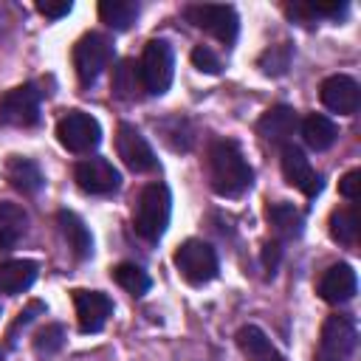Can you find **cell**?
<instances>
[{
  "mask_svg": "<svg viewBox=\"0 0 361 361\" xmlns=\"http://www.w3.org/2000/svg\"><path fill=\"white\" fill-rule=\"evenodd\" d=\"M28 228V214L23 206L0 200V248H11Z\"/></svg>",
  "mask_w": 361,
  "mask_h": 361,
  "instance_id": "obj_21",
  "label": "cell"
},
{
  "mask_svg": "<svg viewBox=\"0 0 361 361\" xmlns=\"http://www.w3.org/2000/svg\"><path fill=\"white\" fill-rule=\"evenodd\" d=\"M113 90L121 99H135L138 90H144L141 73H138V62H133V59L118 62V68L113 71Z\"/></svg>",
  "mask_w": 361,
  "mask_h": 361,
  "instance_id": "obj_25",
  "label": "cell"
},
{
  "mask_svg": "<svg viewBox=\"0 0 361 361\" xmlns=\"http://www.w3.org/2000/svg\"><path fill=\"white\" fill-rule=\"evenodd\" d=\"M113 59V42L104 34H85L76 45H73V68L82 85H90Z\"/></svg>",
  "mask_w": 361,
  "mask_h": 361,
  "instance_id": "obj_7",
  "label": "cell"
},
{
  "mask_svg": "<svg viewBox=\"0 0 361 361\" xmlns=\"http://www.w3.org/2000/svg\"><path fill=\"white\" fill-rule=\"evenodd\" d=\"M99 17L102 23H107L116 31H127L135 20H138V3L133 0H104L99 6Z\"/></svg>",
  "mask_w": 361,
  "mask_h": 361,
  "instance_id": "obj_23",
  "label": "cell"
},
{
  "mask_svg": "<svg viewBox=\"0 0 361 361\" xmlns=\"http://www.w3.org/2000/svg\"><path fill=\"white\" fill-rule=\"evenodd\" d=\"M138 73H141V85L147 93H152V96L166 93V87L172 85V48H169V42L149 39L144 45Z\"/></svg>",
  "mask_w": 361,
  "mask_h": 361,
  "instance_id": "obj_5",
  "label": "cell"
},
{
  "mask_svg": "<svg viewBox=\"0 0 361 361\" xmlns=\"http://www.w3.org/2000/svg\"><path fill=\"white\" fill-rule=\"evenodd\" d=\"M355 341H358L355 322L350 316H330L322 327L316 361H350Z\"/></svg>",
  "mask_w": 361,
  "mask_h": 361,
  "instance_id": "obj_8",
  "label": "cell"
},
{
  "mask_svg": "<svg viewBox=\"0 0 361 361\" xmlns=\"http://www.w3.org/2000/svg\"><path fill=\"white\" fill-rule=\"evenodd\" d=\"M268 220H271V226L279 237H296L302 231V214L293 203H285V200L271 203L268 206Z\"/></svg>",
  "mask_w": 361,
  "mask_h": 361,
  "instance_id": "obj_24",
  "label": "cell"
},
{
  "mask_svg": "<svg viewBox=\"0 0 361 361\" xmlns=\"http://www.w3.org/2000/svg\"><path fill=\"white\" fill-rule=\"evenodd\" d=\"M355 288H358V279H355V271L347 262L330 265L319 279V296L330 305L350 302L355 296Z\"/></svg>",
  "mask_w": 361,
  "mask_h": 361,
  "instance_id": "obj_15",
  "label": "cell"
},
{
  "mask_svg": "<svg viewBox=\"0 0 361 361\" xmlns=\"http://www.w3.org/2000/svg\"><path fill=\"white\" fill-rule=\"evenodd\" d=\"M37 11L51 17V20H59V17H65L71 11V3L68 0H62V3H37Z\"/></svg>",
  "mask_w": 361,
  "mask_h": 361,
  "instance_id": "obj_32",
  "label": "cell"
},
{
  "mask_svg": "<svg viewBox=\"0 0 361 361\" xmlns=\"http://www.w3.org/2000/svg\"><path fill=\"white\" fill-rule=\"evenodd\" d=\"M65 344V333H62V327L59 324H48L45 330H39L37 333V338H34V350L42 355H51V353H56L59 347Z\"/></svg>",
  "mask_w": 361,
  "mask_h": 361,
  "instance_id": "obj_29",
  "label": "cell"
},
{
  "mask_svg": "<svg viewBox=\"0 0 361 361\" xmlns=\"http://www.w3.org/2000/svg\"><path fill=\"white\" fill-rule=\"evenodd\" d=\"M302 135H305V144H307L310 149L322 152V149L333 147V141L338 138V127H336V121H330L327 116L313 113V116L305 118V124H302Z\"/></svg>",
  "mask_w": 361,
  "mask_h": 361,
  "instance_id": "obj_22",
  "label": "cell"
},
{
  "mask_svg": "<svg viewBox=\"0 0 361 361\" xmlns=\"http://www.w3.org/2000/svg\"><path fill=\"white\" fill-rule=\"evenodd\" d=\"M6 178H8V183H11L17 192H23V195H37V192L42 189V183H45L39 166H37L31 158H23V155H14V158L6 164Z\"/></svg>",
  "mask_w": 361,
  "mask_h": 361,
  "instance_id": "obj_18",
  "label": "cell"
},
{
  "mask_svg": "<svg viewBox=\"0 0 361 361\" xmlns=\"http://www.w3.org/2000/svg\"><path fill=\"white\" fill-rule=\"evenodd\" d=\"M192 62H195V68L197 71H203V73H220V59L214 56V51L212 48H206V45H197L195 51H192Z\"/></svg>",
  "mask_w": 361,
  "mask_h": 361,
  "instance_id": "obj_30",
  "label": "cell"
},
{
  "mask_svg": "<svg viewBox=\"0 0 361 361\" xmlns=\"http://www.w3.org/2000/svg\"><path fill=\"white\" fill-rule=\"evenodd\" d=\"M56 138H59V144H62L68 152L82 155V152H90V149L99 147V141H102V127H99V121H96L90 113L71 110V113H65V116L59 118V124H56Z\"/></svg>",
  "mask_w": 361,
  "mask_h": 361,
  "instance_id": "obj_6",
  "label": "cell"
},
{
  "mask_svg": "<svg viewBox=\"0 0 361 361\" xmlns=\"http://www.w3.org/2000/svg\"><path fill=\"white\" fill-rule=\"evenodd\" d=\"M183 17L195 25V28H203L206 34H212L214 39L231 45L237 39V28H240V20H237V11L231 6H217V3H195V6H186L183 8Z\"/></svg>",
  "mask_w": 361,
  "mask_h": 361,
  "instance_id": "obj_3",
  "label": "cell"
},
{
  "mask_svg": "<svg viewBox=\"0 0 361 361\" xmlns=\"http://www.w3.org/2000/svg\"><path fill=\"white\" fill-rule=\"evenodd\" d=\"M282 175L290 186H296L302 195L313 197L319 189H322V178L319 172L310 166V161L305 158V152L293 144H285L282 147Z\"/></svg>",
  "mask_w": 361,
  "mask_h": 361,
  "instance_id": "obj_14",
  "label": "cell"
},
{
  "mask_svg": "<svg viewBox=\"0 0 361 361\" xmlns=\"http://www.w3.org/2000/svg\"><path fill=\"white\" fill-rule=\"evenodd\" d=\"M0 361H3V353H0Z\"/></svg>",
  "mask_w": 361,
  "mask_h": 361,
  "instance_id": "obj_33",
  "label": "cell"
},
{
  "mask_svg": "<svg viewBox=\"0 0 361 361\" xmlns=\"http://www.w3.org/2000/svg\"><path fill=\"white\" fill-rule=\"evenodd\" d=\"M73 305L82 333H99L113 313V302L102 290H73Z\"/></svg>",
  "mask_w": 361,
  "mask_h": 361,
  "instance_id": "obj_13",
  "label": "cell"
},
{
  "mask_svg": "<svg viewBox=\"0 0 361 361\" xmlns=\"http://www.w3.org/2000/svg\"><path fill=\"white\" fill-rule=\"evenodd\" d=\"M73 178H76V183H79V189H85V192H90V195H110V192H116L118 183H121L118 169H116L107 158H99V155L79 161L76 169H73Z\"/></svg>",
  "mask_w": 361,
  "mask_h": 361,
  "instance_id": "obj_11",
  "label": "cell"
},
{
  "mask_svg": "<svg viewBox=\"0 0 361 361\" xmlns=\"http://www.w3.org/2000/svg\"><path fill=\"white\" fill-rule=\"evenodd\" d=\"M169 209H172V200H169V189L164 183H147L138 197H135V212H133V226L135 231L155 243L166 226H169Z\"/></svg>",
  "mask_w": 361,
  "mask_h": 361,
  "instance_id": "obj_2",
  "label": "cell"
},
{
  "mask_svg": "<svg viewBox=\"0 0 361 361\" xmlns=\"http://www.w3.org/2000/svg\"><path fill=\"white\" fill-rule=\"evenodd\" d=\"M206 166H209V183L217 195L223 197H240L248 192L251 186V166L248 161L243 158L240 147L228 138H220L209 147V155H206Z\"/></svg>",
  "mask_w": 361,
  "mask_h": 361,
  "instance_id": "obj_1",
  "label": "cell"
},
{
  "mask_svg": "<svg viewBox=\"0 0 361 361\" xmlns=\"http://www.w3.org/2000/svg\"><path fill=\"white\" fill-rule=\"evenodd\" d=\"M322 104L338 116H353L361 104V90H358V82L344 76V73H336V76H327L322 82Z\"/></svg>",
  "mask_w": 361,
  "mask_h": 361,
  "instance_id": "obj_12",
  "label": "cell"
},
{
  "mask_svg": "<svg viewBox=\"0 0 361 361\" xmlns=\"http://www.w3.org/2000/svg\"><path fill=\"white\" fill-rule=\"evenodd\" d=\"M37 279V262L31 259H8L0 262V293H23Z\"/></svg>",
  "mask_w": 361,
  "mask_h": 361,
  "instance_id": "obj_19",
  "label": "cell"
},
{
  "mask_svg": "<svg viewBox=\"0 0 361 361\" xmlns=\"http://www.w3.org/2000/svg\"><path fill=\"white\" fill-rule=\"evenodd\" d=\"M296 127H299V116H296V110L288 107V104H276V107L265 110L262 118H259V124H257L259 135H262L268 144H282V147L293 138Z\"/></svg>",
  "mask_w": 361,
  "mask_h": 361,
  "instance_id": "obj_16",
  "label": "cell"
},
{
  "mask_svg": "<svg viewBox=\"0 0 361 361\" xmlns=\"http://www.w3.org/2000/svg\"><path fill=\"white\" fill-rule=\"evenodd\" d=\"M330 234L341 245H353L358 237V217L355 209H338L330 214Z\"/></svg>",
  "mask_w": 361,
  "mask_h": 361,
  "instance_id": "obj_27",
  "label": "cell"
},
{
  "mask_svg": "<svg viewBox=\"0 0 361 361\" xmlns=\"http://www.w3.org/2000/svg\"><path fill=\"white\" fill-rule=\"evenodd\" d=\"M39 118V90L34 85H20L0 99V121L14 127H28Z\"/></svg>",
  "mask_w": 361,
  "mask_h": 361,
  "instance_id": "obj_10",
  "label": "cell"
},
{
  "mask_svg": "<svg viewBox=\"0 0 361 361\" xmlns=\"http://www.w3.org/2000/svg\"><path fill=\"white\" fill-rule=\"evenodd\" d=\"M237 344H240V350L248 355V361H282V355L276 353V347L271 344V338H268L257 324L240 327Z\"/></svg>",
  "mask_w": 361,
  "mask_h": 361,
  "instance_id": "obj_20",
  "label": "cell"
},
{
  "mask_svg": "<svg viewBox=\"0 0 361 361\" xmlns=\"http://www.w3.org/2000/svg\"><path fill=\"white\" fill-rule=\"evenodd\" d=\"M113 279L133 296H144L149 290V276L144 268H138L135 262H121L113 268Z\"/></svg>",
  "mask_w": 361,
  "mask_h": 361,
  "instance_id": "obj_26",
  "label": "cell"
},
{
  "mask_svg": "<svg viewBox=\"0 0 361 361\" xmlns=\"http://www.w3.org/2000/svg\"><path fill=\"white\" fill-rule=\"evenodd\" d=\"M358 186H361V169H350L341 183H338V192L347 197V200H355L358 197Z\"/></svg>",
  "mask_w": 361,
  "mask_h": 361,
  "instance_id": "obj_31",
  "label": "cell"
},
{
  "mask_svg": "<svg viewBox=\"0 0 361 361\" xmlns=\"http://www.w3.org/2000/svg\"><path fill=\"white\" fill-rule=\"evenodd\" d=\"M56 223H59V231H62L68 248L73 251V257H76V259L90 257V251H93V240H90L87 226L82 223V217L73 214V212H68V209H62V212L56 214Z\"/></svg>",
  "mask_w": 361,
  "mask_h": 361,
  "instance_id": "obj_17",
  "label": "cell"
},
{
  "mask_svg": "<svg viewBox=\"0 0 361 361\" xmlns=\"http://www.w3.org/2000/svg\"><path fill=\"white\" fill-rule=\"evenodd\" d=\"M116 152L124 161V166L133 169V172H152L158 166V158H155L149 141L133 124H118V130H116Z\"/></svg>",
  "mask_w": 361,
  "mask_h": 361,
  "instance_id": "obj_9",
  "label": "cell"
},
{
  "mask_svg": "<svg viewBox=\"0 0 361 361\" xmlns=\"http://www.w3.org/2000/svg\"><path fill=\"white\" fill-rule=\"evenodd\" d=\"M257 65H259V71H262L265 76H282V73L288 71V65H290V45H288V42L271 45V48L257 59Z\"/></svg>",
  "mask_w": 361,
  "mask_h": 361,
  "instance_id": "obj_28",
  "label": "cell"
},
{
  "mask_svg": "<svg viewBox=\"0 0 361 361\" xmlns=\"http://www.w3.org/2000/svg\"><path fill=\"white\" fill-rule=\"evenodd\" d=\"M175 268L189 285H206L217 276V254L203 240H186L175 251Z\"/></svg>",
  "mask_w": 361,
  "mask_h": 361,
  "instance_id": "obj_4",
  "label": "cell"
}]
</instances>
